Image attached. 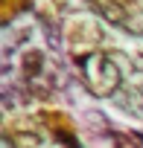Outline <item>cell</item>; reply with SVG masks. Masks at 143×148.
I'll use <instances>...</instances> for the list:
<instances>
[{
    "instance_id": "2",
    "label": "cell",
    "mask_w": 143,
    "mask_h": 148,
    "mask_svg": "<svg viewBox=\"0 0 143 148\" xmlns=\"http://www.w3.org/2000/svg\"><path fill=\"white\" fill-rule=\"evenodd\" d=\"M38 136L35 134H15L12 136V148H38Z\"/></svg>"
},
{
    "instance_id": "1",
    "label": "cell",
    "mask_w": 143,
    "mask_h": 148,
    "mask_svg": "<svg viewBox=\"0 0 143 148\" xmlns=\"http://www.w3.org/2000/svg\"><path fill=\"white\" fill-rule=\"evenodd\" d=\"M117 105L126 108L128 113H140V110H143V90H140V87H128V90H123V93L117 96Z\"/></svg>"
}]
</instances>
